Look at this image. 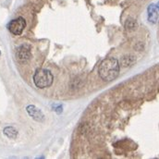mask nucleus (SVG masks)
Instances as JSON below:
<instances>
[{"label": "nucleus", "mask_w": 159, "mask_h": 159, "mask_svg": "<svg viewBox=\"0 0 159 159\" xmlns=\"http://www.w3.org/2000/svg\"><path fill=\"white\" fill-rule=\"evenodd\" d=\"M25 28H26V20L22 17H18L17 19L12 20L7 24L8 31L14 35H20Z\"/></svg>", "instance_id": "20e7f679"}, {"label": "nucleus", "mask_w": 159, "mask_h": 159, "mask_svg": "<svg viewBox=\"0 0 159 159\" xmlns=\"http://www.w3.org/2000/svg\"><path fill=\"white\" fill-rule=\"evenodd\" d=\"M133 57H124L122 58V65L124 67H129L133 63Z\"/></svg>", "instance_id": "6e6552de"}, {"label": "nucleus", "mask_w": 159, "mask_h": 159, "mask_svg": "<svg viewBox=\"0 0 159 159\" xmlns=\"http://www.w3.org/2000/svg\"><path fill=\"white\" fill-rule=\"evenodd\" d=\"M126 26H127V28H129V29H134V27L136 26V22H135L134 20H127V23H126Z\"/></svg>", "instance_id": "1a4fd4ad"}, {"label": "nucleus", "mask_w": 159, "mask_h": 159, "mask_svg": "<svg viewBox=\"0 0 159 159\" xmlns=\"http://www.w3.org/2000/svg\"><path fill=\"white\" fill-rule=\"evenodd\" d=\"M147 13H148V20L151 23H156L157 21L159 15V5L157 4H151L148 7L147 9Z\"/></svg>", "instance_id": "423d86ee"}, {"label": "nucleus", "mask_w": 159, "mask_h": 159, "mask_svg": "<svg viewBox=\"0 0 159 159\" xmlns=\"http://www.w3.org/2000/svg\"><path fill=\"white\" fill-rule=\"evenodd\" d=\"M16 58L17 60L21 63V64H25L27 62H29L32 58V49L31 46L29 44L23 43L21 45H20L17 49H16Z\"/></svg>", "instance_id": "7ed1b4c3"}, {"label": "nucleus", "mask_w": 159, "mask_h": 159, "mask_svg": "<svg viewBox=\"0 0 159 159\" xmlns=\"http://www.w3.org/2000/svg\"><path fill=\"white\" fill-rule=\"evenodd\" d=\"M26 111H27L28 115L32 119L36 120V121H38V122H43L44 120V115H43V113L40 110L39 108H37L34 105H29L26 107Z\"/></svg>", "instance_id": "39448f33"}, {"label": "nucleus", "mask_w": 159, "mask_h": 159, "mask_svg": "<svg viewBox=\"0 0 159 159\" xmlns=\"http://www.w3.org/2000/svg\"><path fill=\"white\" fill-rule=\"evenodd\" d=\"M119 66L118 59L108 57L103 60L98 68V74L105 81H112L118 77L119 73Z\"/></svg>", "instance_id": "f257e3e1"}, {"label": "nucleus", "mask_w": 159, "mask_h": 159, "mask_svg": "<svg viewBox=\"0 0 159 159\" xmlns=\"http://www.w3.org/2000/svg\"><path fill=\"white\" fill-rule=\"evenodd\" d=\"M4 134L8 138V139H12V140H15L17 137H18V130L14 128V127H11V126H7L3 130Z\"/></svg>", "instance_id": "0eeeda50"}, {"label": "nucleus", "mask_w": 159, "mask_h": 159, "mask_svg": "<svg viewBox=\"0 0 159 159\" xmlns=\"http://www.w3.org/2000/svg\"><path fill=\"white\" fill-rule=\"evenodd\" d=\"M54 76L50 70L46 69H39L35 71L34 75V82L35 86L39 89L47 88L52 85Z\"/></svg>", "instance_id": "f03ea898"}, {"label": "nucleus", "mask_w": 159, "mask_h": 159, "mask_svg": "<svg viewBox=\"0 0 159 159\" xmlns=\"http://www.w3.org/2000/svg\"><path fill=\"white\" fill-rule=\"evenodd\" d=\"M0 55H1V51H0Z\"/></svg>", "instance_id": "9d476101"}]
</instances>
